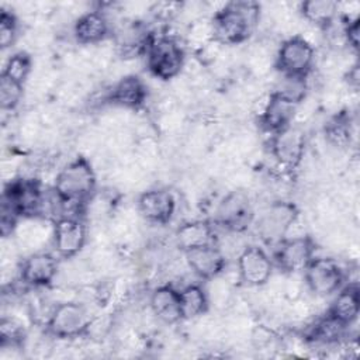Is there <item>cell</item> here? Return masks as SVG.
<instances>
[{"label":"cell","mask_w":360,"mask_h":360,"mask_svg":"<svg viewBox=\"0 0 360 360\" xmlns=\"http://www.w3.org/2000/svg\"><path fill=\"white\" fill-rule=\"evenodd\" d=\"M97 186L96 172L84 156H77L68 162L53 181V193L63 204V215L76 214L93 198Z\"/></svg>","instance_id":"1"},{"label":"cell","mask_w":360,"mask_h":360,"mask_svg":"<svg viewBox=\"0 0 360 360\" xmlns=\"http://www.w3.org/2000/svg\"><path fill=\"white\" fill-rule=\"evenodd\" d=\"M260 20V4L255 1H231L222 4L211 17L212 39L221 46L245 42Z\"/></svg>","instance_id":"2"},{"label":"cell","mask_w":360,"mask_h":360,"mask_svg":"<svg viewBox=\"0 0 360 360\" xmlns=\"http://www.w3.org/2000/svg\"><path fill=\"white\" fill-rule=\"evenodd\" d=\"M146 68L159 80L176 79L186 66V52L180 39L170 34L152 32L146 52Z\"/></svg>","instance_id":"3"},{"label":"cell","mask_w":360,"mask_h":360,"mask_svg":"<svg viewBox=\"0 0 360 360\" xmlns=\"http://www.w3.org/2000/svg\"><path fill=\"white\" fill-rule=\"evenodd\" d=\"M300 211L292 201L274 200L259 214L255 222L257 236L267 245H277L285 239L297 224Z\"/></svg>","instance_id":"4"},{"label":"cell","mask_w":360,"mask_h":360,"mask_svg":"<svg viewBox=\"0 0 360 360\" xmlns=\"http://www.w3.org/2000/svg\"><path fill=\"white\" fill-rule=\"evenodd\" d=\"M93 316L89 308L75 300L58 302L49 312L45 328L46 333L56 339H77L86 336Z\"/></svg>","instance_id":"5"},{"label":"cell","mask_w":360,"mask_h":360,"mask_svg":"<svg viewBox=\"0 0 360 360\" xmlns=\"http://www.w3.org/2000/svg\"><path fill=\"white\" fill-rule=\"evenodd\" d=\"M315 65V48L302 35L285 38L274 56V66L283 76L308 77Z\"/></svg>","instance_id":"6"},{"label":"cell","mask_w":360,"mask_h":360,"mask_svg":"<svg viewBox=\"0 0 360 360\" xmlns=\"http://www.w3.org/2000/svg\"><path fill=\"white\" fill-rule=\"evenodd\" d=\"M253 219L255 211L249 194L243 190H232L218 202L214 222L229 233H242Z\"/></svg>","instance_id":"7"},{"label":"cell","mask_w":360,"mask_h":360,"mask_svg":"<svg viewBox=\"0 0 360 360\" xmlns=\"http://www.w3.org/2000/svg\"><path fill=\"white\" fill-rule=\"evenodd\" d=\"M304 283L307 288L319 298L333 295L343 287L345 270L332 257H314L305 267Z\"/></svg>","instance_id":"8"},{"label":"cell","mask_w":360,"mask_h":360,"mask_svg":"<svg viewBox=\"0 0 360 360\" xmlns=\"http://www.w3.org/2000/svg\"><path fill=\"white\" fill-rule=\"evenodd\" d=\"M269 145L270 155L278 166L284 170H295L305 156V132L300 125L291 124L290 127L270 135Z\"/></svg>","instance_id":"9"},{"label":"cell","mask_w":360,"mask_h":360,"mask_svg":"<svg viewBox=\"0 0 360 360\" xmlns=\"http://www.w3.org/2000/svg\"><path fill=\"white\" fill-rule=\"evenodd\" d=\"M52 242L59 257H75L87 242V225L82 215L66 214L58 217L52 226Z\"/></svg>","instance_id":"10"},{"label":"cell","mask_w":360,"mask_h":360,"mask_svg":"<svg viewBox=\"0 0 360 360\" xmlns=\"http://www.w3.org/2000/svg\"><path fill=\"white\" fill-rule=\"evenodd\" d=\"M273 259L257 245H246L236 256L238 278L246 287L266 285L273 276Z\"/></svg>","instance_id":"11"},{"label":"cell","mask_w":360,"mask_h":360,"mask_svg":"<svg viewBox=\"0 0 360 360\" xmlns=\"http://www.w3.org/2000/svg\"><path fill=\"white\" fill-rule=\"evenodd\" d=\"M315 257V243L308 235L291 236L276 245L273 263L288 274L301 273Z\"/></svg>","instance_id":"12"},{"label":"cell","mask_w":360,"mask_h":360,"mask_svg":"<svg viewBox=\"0 0 360 360\" xmlns=\"http://www.w3.org/2000/svg\"><path fill=\"white\" fill-rule=\"evenodd\" d=\"M176 197L167 188H149L139 194L136 212L149 224L166 225L174 217Z\"/></svg>","instance_id":"13"},{"label":"cell","mask_w":360,"mask_h":360,"mask_svg":"<svg viewBox=\"0 0 360 360\" xmlns=\"http://www.w3.org/2000/svg\"><path fill=\"white\" fill-rule=\"evenodd\" d=\"M59 270L58 259L49 252L28 255L18 267L20 281L31 288H44L52 284Z\"/></svg>","instance_id":"14"},{"label":"cell","mask_w":360,"mask_h":360,"mask_svg":"<svg viewBox=\"0 0 360 360\" xmlns=\"http://www.w3.org/2000/svg\"><path fill=\"white\" fill-rule=\"evenodd\" d=\"M298 105L291 100L271 91L264 97V103L259 108V124L270 135L290 127L298 112Z\"/></svg>","instance_id":"15"},{"label":"cell","mask_w":360,"mask_h":360,"mask_svg":"<svg viewBox=\"0 0 360 360\" xmlns=\"http://www.w3.org/2000/svg\"><path fill=\"white\" fill-rule=\"evenodd\" d=\"M187 267L201 280L219 277L226 266V257L217 243L193 248L183 252Z\"/></svg>","instance_id":"16"},{"label":"cell","mask_w":360,"mask_h":360,"mask_svg":"<svg viewBox=\"0 0 360 360\" xmlns=\"http://www.w3.org/2000/svg\"><path fill=\"white\" fill-rule=\"evenodd\" d=\"M148 98V87L136 75H125L118 79L105 93V101L125 110L143 107Z\"/></svg>","instance_id":"17"},{"label":"cell","mask_w":360,"mask_h":360,"mask_svg":"<svg viewBox=\"0 0 360 360\" xmlns=\"http://www.w3.org/2000/svg\"><path fill=\"white\" fill-rule=\"evenodd\" d=\"M72 31L80 45H100L111 37V22L103 10L96 8L79 14Z\"/></svg>","instance_id":"18"},{"label":"cell","mask_w":360,"mask_h":360,"mask_svg":"<svg viewBox=\"0 0 360 360\" xmlns=\"http://www.w3.org/2000/svg\"><path fill=\"white\" fill-rule=\"evenodd\" d=\"M149 309L160 322L173 325L183 321L180 292L170 283L156 285L149 294Z\"/></svg>","instance_id":"19"},{"label":"cell","mask_w":360,"mask_h":360,"mask_svg":"<svg viewBox=\"0 0 360 360\" xmlns=\"http://www.w3.org/2000/svg\"><path fill=\"white\" fill-rule=\"evenodd\" d=\"M173 239L180 252L217 243L218 240L214 225L205 219H191L180 224L174 231Z\"/></svg>","instance_id":"20"},{"label":"cell","mask_w":360,"mask_h":360,"mask_svg":"<svg viewBox=\"0 0 360 360\" xmlns=\"http://www.w3.org/2000/svg\"><path fill=\"white\" fill-rule=\"evenodd\" d=\"M360 311V294L357 283H350L343 285L338 292H335V298L332 300L326 312L340 322L342 325L350 328L359 318Z\"/></svg>","instance_id":"21"},{"label":"cell","mask_w":360,"mask_h":360,"mask_svg":"<svg viewBox=\"0 0 360 360\" xmlns=\"http://www.w3.org/2000/svg\"><path fill=\"white\" fill-rule=\"evenodd\" d=\"M180 308L183 321L197 319L207 314L210 308V297L207 290L197 283L187 284L179 290Z\"/></svg>","instance_id":"22"},{"label":"cell","mask_w":360,"mask_h":360,"mask_svg":"<svg viewBox=\"0 0 360 360\" xmlns=\"http://www.w3.org/2000/svg\"><path fill=\"white\" fill-rule=\"evenodd\" d=\"M340 4L332 0H309L300 4V14L302 20L312 24L318 30L326 28L339 15Z\"/></svg>","instance_id":"23"},{"label":"cell","mask_w":360,"mask_h":360,"mask_svg":"<svg viewBox=\"0 0 360 360\" xmlns=\"http://www.w3.org/2000/svg\"><path fill=\"white\" fill-rule=\"evenodd\" d=\"M274 93L291 100L295 104H301L308 93V77H294L280 75V80L273 90Z\"/></svg>","instance_id":"24"},{"label":"cell","mask_w":360,"mask_h":360,"mask_svg":"<svg viewBox=\"0 0 360 360\" xmlns=\"http://www.w3.org/2000/svg\"><path fill=\"white\" fill-rule=\"evenodd\" d=\"M31 69H32V60H31V56L27 53V52H15L13 53L4 68H3V72L1 75L8 77V79H13L21 84L25 83V80L28 79L30 73H31Z\"/></svg>","instance_id":"25"},{"label":"cell","mask_w":360,"mask_h":360,"mask_svg":"<svg viewBox=\"0 0 360 360\" xmlns=\"http://www.w3.org/2000/svg\"><path fill=\"white\" fill-rule=\"evenodd\" d=\"M24 96V84L8 79L6 76H0V105L1 110L13 111L18 107Z\"/></svg>","instance_id":"26"},{"label":"cell","mask_w":360,"mask_h":360,"mask_svg":"<svg viewBox=\"0 0 360 360\" xmlns=\"http://www.w3.org/2000/svg\"><path fill=\"white\" fill-rule=\"evenodd\" d=\"M18 32V20L13 11L1 10L0 13V46L1 49L11 48Z\"/></svg>","instance_id":"27"}]
</instances>
